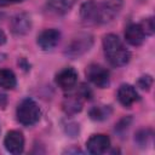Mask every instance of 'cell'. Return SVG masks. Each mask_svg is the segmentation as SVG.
<instances>
[{
  "mask_svg": "<svg viewBox=\"0 0 155 155\" xmlns=\"http://www.w3.org/2000/svg\"><path fill=\"white\" fill-rule=\"evenodd\" d=\"M7 1H11V2H21L23 0H7Z\"/></svg>",
  "mask_w": 155,
  "mask_h": 155,
  "instance_id": "603a6c76",
  "label": "cell"
},
{
  "mask_svg": "<svg viewBox=\"0 0 155 155\" xmlns=\"http://www.w3.org/2000/svg\"><path fill=\"white\" fill-rule=\"evenodd\" d=\"M91 98V91L84 84L79 87L76 93L68 94L63 101V110L67 114H76L82 109V101Z\"/></svg>",
  "mask_w": 155,
  "mask_h": 155,
  "instance_id": "277c9868",
  "label": "cell"
},
{
  "mask_svg": "<svg viewBox=\"0 0 155 155\" xmlns=\"http://www.w3.org/2000/svg\"><path fill=\"white\" fill-rule=\"evenodd\" d=\"M122 0H107L101 4L85 2L81 7V18L87 24H101L110 22L120 11Z\"/></svg>",
  "mask_w": 155,
  "mask_h": 155,
  "instance_id": "6da1fadb",
  "label": "cell"
},
{
  "mask_svg": "<svg viewBox=\"0 0 155 155\" xmlns=\"http://www.w3.org/2000/svg\"><path fill=\"white\" fill-rule=\"evenodd\" d=\"M91 46H92V36L87 34H82L71 40V42L67 46L65 54L71 58H75L88 51Z\"/></svg>",
  "mask_w": 155,
  "mask_h": 155,
  "instance_id": "8992f818",
  "label": "cell"
},
{
  "mask_svg": "<svg viewBox=\"0 0 155 155\" xmlns=\"http://www.w3.org/2000/svg\"><path fill=\"white\" fill-rule=\"evenodd\" d=\"M7 2V0H0V6H2V5H5Z\"/></svg>",
  "mask_w": 155,
  "mask_h": 155,
  "instance_id": "7402d4cb",
  "label": "cell"
},
{
  "mask_svg": "<svg viewBox=\"0 0 155 155\" xmlns=\"http://www.w3.org/2000/svg\"><path fill=\"white\" fill-rule=\"evenodd\" d=\"M5 57H6L5 54H1V53H0V63H1V62H2L4 59H5Z\"/></svg>",
  "mask_w": 155,
  "mask_h": 155,
  "instance_id": "44dd1931",
  "label": "cell"
},
{
  "mask_svg": "<svg viewBox=\"0 0 155 155\" xmlns=\"http://www.w3.org/2000/svg\"><path fill=\"white\" fill-rule=\"evenodd\" d=\"M117 99L124 107L130 108L133 103H136L139 99V96L132 85L125 84V85H121L117 90Z\"/></svg>",
  "mask_w": 155,
  "mask_h": 155,
  "instance_id": "8fae6325",
  "label": "cell"
},
{
  "mask_svg": "<svg viewBox=\"0 0 155 155\" xmlns=\"http://www.w3.org/2000/svg\"><path fill=\"white\" fill-rule=\"evenodd\" d=\"M76 0H50L47 6L56 15H65L75 5Z\"/></svg>",
  "mask_w": 155,
  "mask_h": 155,
  "instance_id": "5bb4252c",
  "label": "cell"
},
{
  "mask_svg": "<svg viewBox=\"0 0 155 155\" xmlns=\"http://www.w3.org/2000/svg\"><path fill=\"white\" fill-rule=\"evenodd\" d=\"M103 48L105 58L114 67H122L127 64L131 58L130 51L115 34H108L104 36Z\"/></svg>",
  "mask_w": 155,
  "mask_h": 155,
  "instance_id": "7a4b0ae2",
  "label": "cell"
},
{
  "mask_svg": "<svg viewBox=\"0 0 155 155\" xmlns=\"http://www.w3.org/2000/svg\"><path fill=\"white\" fill-rule=\"evenodd\" d=\"M4 145L6 150L11 154H21L24 149V137L22 132L12 130L8 131L4 139Z\"/></svg>",
  "mask_w": 155,
  "mask_h": 155,
  "instance_id": "52a82bcc",
  "label": "cell"
},
{
  "mask_svg": "<svg viewBox=\"0 0 155 155\" xmlns=\"http://www.w3.org/2000/svg\"><path fill=\"white\" fill-rule=\"evenodd\" d=\"M17 85L16 76L10 69H0V87L5 90H13Z\"/></svg>",
  "mask_w": 155,
  "mask_h": 155,
  "instance_id": "9a60e30c",
  "label": "cell"
},
{
  "mask_svg": "<svg viewBox=\"0 0 155 155\" xmlns=\"http://www.w3.org/2000/svg\"><path fill=\"white\" fill-rule=\"evenodd\" d=\"M16 115H17V120L19 124H22L24 126H30L39 121L40 108L33 99L25 98L18 104Z\"/></svg>",
  "mask_w": 155,
  "mask_h": 155,
  "instance_id": "3957f363",
  "label": "cell"
},
{
  "mask_svg": "<svg viewBox=\"0 0 155 155\" xmlns=\"http://www.w3.org/2000/svg\"><path fill=\"white\" fill-rule=\"evenodd\" d=\"M111 113V109L109 105H99V107H93L90 110V116L92 120H104L107 119Z\"/></svg>",
  "mask_w": 155,
  "mask_h": 155,
  "instance_id": "2e32d148",
  "label": "cell"
},
{
  "mask_svg": "<svg viewBox=\"0 0 155 155\" xmlns=\"http://www.w3.org/2000/svg\"><path fill=\"white\" fill-rule=\"evenodd\" d=\"M5 41H6V35H5V34H4V31L0 29V45L5 44Z\"/></svg>",
  "mask_w": 155,
  "mask_h": 155,
  "instance_id": "ffe728a7",
  "label": "cell"
},
{
  "mask_svg": "<svg viewBox=\"0 0 155 155\" xmlns=\"http://www.w3.org/2000/svg\"><path fill=\"white\" fill-rule=\"evenodd\" d=\"M144 38H145V33L140 24L132 23L127 25V28L125 29V39L132 46L142 45L144 41Z\"/></svg>",
  "mask_w": 155,
  "mask_h": 155,
  "instance_id": "7c38bea8",
  "label": "cell"
},
{
  "mask_svg": "<svg viewBox=\"0 0 155 155\" xmlns=\"http://www.w3.org/2000/svg\"><path fill=\"white\" fill-rule=\"evenodd\" d=\"M110 147V139L107 134H92L86 142L87 151L94 155L103 154Z\"/></svg>",
  "mask_w": 155,
  "mask_h": 155,
  "instance_id": "ba28073f",
  "label": "cell"
},
{
  "mask_svg": "<svg viewBox=\"0 0 155 155\" xmlns=\"http://www.w3.org/2000/svg\"><path fill=\"white\" fill-rule=\"evenodd\" d=\"M11 30L17 35L27 34L31 28L30 17L27 13H18L11 19Z\"/></svg>",
  "mask_w": 155,
  "mask_h": 155,
  "instance_id": "4fadbf2b",
  "label": "cell"
},
{
  "mask_svg": "<svg viewBox=\"0 0 155 155\" xmlns=\"http://www.w3.org/2000/svg\"><path fill=\"white\" fill-rule=\"evenodd\" d=\"M151 84H153V79H151V76H149V75H144V76H142V78L138 80V86H139L142 90H149L150 86H151Z\"/></svg>",
  "mask_w": 155,
  "mask_h": 155,
  "instance_id": "e0dca14e",
  "label": "cell"
},
{
  "mask_svg": "<svg viewBox=\"0 0 155 155\" xmlns=\"http://www.w3.org/2000/svg\"><path fill=\"white\" fill-rule=\"evenodd\" d=\"M78 81V73L73 68H64L56 75V84L64 91H70Z\"/></svg>",
  "mask_w": 155,
  "mask_h": 155,
  "instance_id": "9c48e42d",
  "label": "cell"
},
{
  "mask_svg": "<svg viewBox=\"0 0 155 155\" xmlns=\"http://www.w3.org/2000/svg\"><path fill=\"white\" fill-rule=\"evenodd\" d=\"M140 25H142V28H143V30H144L145 34L151 35V34L154 33V19H153L151 17H150V18H147V19L144 21V23L140 24Z\"/></svg>",
  "mask_w": 155,
  "mask_h": 155,
  "instance_id": "ac0fdd59",
  "label": "cell"
},
{
  "mask_svg": "<svg viewBox=\"0 0 155 155\" xmlns=\"http://www.w3.org/2000/svg\"><path fill=\"white\" fill-rule=\"evenodd\" d=\"M6 105H7V96L0 93V109H5Z\"/></svg>",
  "mask_w": 155,
  "mask_h": 155,
  "instance_id": "d6986e66",
  "label": "cell"
},
{
  "mask_svg": "<svg viewBox=\"0 0 155 155\" xmlns=\"http://www.w3.org/2000/svg\"><path fill=\"white\" fill-rule=\"evenodd\" d=\"M86 76L94 86L99 88H105L109 86V71L99 64H90L86 68Z\"/></svg>",
  "mask_w": 155,
  "mask_h": 155,
  "instance_id": "5b68a950",
  "label": "cell"
},
{
  "mask_svg": "<svg viewBox=\"0 0 155 155\" xmlns=\"http://www.w3.org/2000/svg\"><path fill=\"white\" fill-rule=\"evenodd\" d=\"M59 39H61V33H59V30L51 28V29H45V30H42V31L38 35L36 42H38V45H39L42 50H51V48H53V47L58 44Z\"/></svg>",
  "mask_w": 155,
  "mask_h": 155,
  "instance_id": "30bf717a",
  "label": "cell"
}]
</instances>
